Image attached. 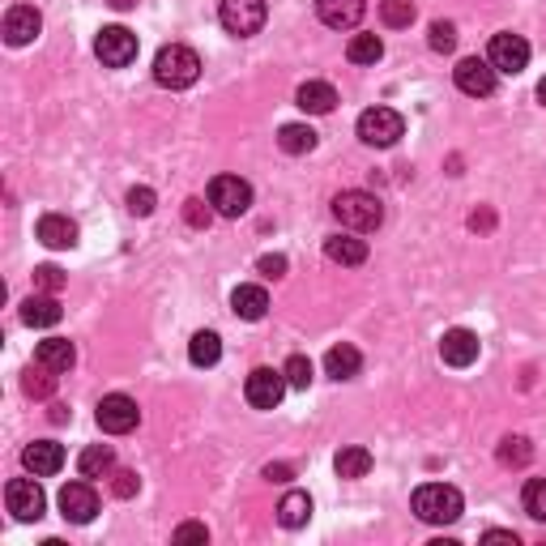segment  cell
<instances>
[{"label": "cell", "instance_id": "cell-1", "mask_svg": "<svg viewBox=\"0 0 546 546\" xmlns=\"http://www.w3.org/2000/svg\"><path fill=\"white\" fill-rule=\"evenodd\" d=\"M201 77V56L184 43H171L154 56V82L167 90H188Z\"/></svg>", "mask_w": 546, "mask_h": 546}, {"label": "cell", "instance_id": "cell-2", "mask_svg": "<svg viewBox=\"0 0 546 546\" xmlns=\"http://www.w3.org/2000/svg\"><path fill=\"white\" fill-rule=\"evenodd\" d=\"M333 218L342 222L346 231L367 235V231H376L384 222V205L372 197V192L350 188V192H342V197H333Z\"/></svg>", "mask_w": 546, "mask_h": 546}, {"label": "cell", "instance_id": "cell-3", "mask_svg": "<svg viewBox=\"0 0 546 546\" xmlns=\"http://www.w3.org/2000/svg\"><path fill=\"white\" fill-rule=\"evenodd\" d=\"M461 491L448 487V483H423L419 491H414V512H419V521L427 525H453L461 517Z\"/></svg>", "mask_w": 546, "mask_h": 546}, {"label": "cell", "instance_id": "cell-4", "mask_svg": "<svg viewBox=\"0 0 546 546\" xmlns=\"http://www.w3.org/2000/svg\"><path fill=\"white\" fill-rule=\"evenodd\" d=\"M401 133H406V120H401L393 107H367L359 116V137L367 141V146H376V150L397 146Z\"/></svg>", "mask_w": 546, "mask_h": 546}, {"label": "cell", "instance_id": "cell-5", "mask_svg": "<svg viewBox=\"0 0 546 546\" xmlns=\"http://www.w3.org/2000/svg\"><path fill=\"white\" fill-rule=\"evenodd\" d=\"M210 205L222 218H239L252 210V184L239 175H214L210 180Z\"/></svg>", "mask_w": 546, "mask_h": 546}, {"label": "cell", "instance_id": "cell-6", "mask_svg": "<svg viewBox=\"0 0 546 546\" xmlns=\"http://www.w3.org/2000/svg\"><path fill=\"white\" fill-rule=\"evenodd\" d=\"M265 0H222V9H218V22L231 30L235 39H252L256 30L265 26Z\"/></svg>", "mask_w": 546, "mask_h": 546}, {"label": "cell", "instance_id": "cell-7", "mask_svg": "<svg viewBox=\"0 0 546 546\" xmlns=\"http://www.w3.org/2000/svg\"><path fill=\"white\" fill-rule=\"evenodd\" d=\"M94 56H99L107 69H124V64L137 60V35L128 26H103L99 39H94Z\"/></svg>", "mask_w": 546, "mask_h": 546}, {"label": "cell", "instance_id": "cell-8", "mask_svg": "<svg viewBox=\"0 0 546 546\" xmlns=\"http://www.w3.org/2000/svg\"><path fill=\"white\" fill-rule=\"evenodd\" d=\"M99 427L107 431V436H128L137 423H141V410H137V401L133 397H124V393H107L99 401Z\"/></svg>", "mask_w": 546, "mask_h": 546}, {"label": "cell", "instance_id": "cell-9", "mask_svg": "<svg viewBox=\"0 0 546 546\" xmlns=\"http://www.w3.org/2000/svg\"><path fill=\"white\" fill-rule=\"evenodd\" d=\"M286 389H291V384H286L282 372H273V367H256V372L248 376V384H244V397H248L252 410H273L286 397Z\"/></svg>", "mask_w": 546, "mask_h": 546}, {"label": "cell", "instance_id": "cell-10", "mask_svg": "<svg viewBox=\"0 0 546 546\" xmlns=\"http://www.w3.org/2000/svg\"><path fill=\"white\" fill-rule=\"evenodd\" d=\"M5 504L18 521H39L43 508H47V495H43V487L35 483V478H13V483L5 487Z\"/></svg>", "mask_w": 546, "mask_h": 546}, {"label": "cell", "instance_id": "cell-11", "mask_svg": "<svg viewBox=\"0 0 546 546\" xmlns=\"http://www.w3.org/2000/svg\"><path fill=\"white\" fill-rule=\"evenodd\" d=\"M487 60H491L495 73H512V77H517L525 64H529V43H525L521 35H512V30H504V35L491 39Z\"/></svg>", "mask_w": 546, "mask_h": 546}, {"label": "cell", "instance_id": "cell-12", "mask_svg": "<svg viewBox=\"0 0 546 546\" xmlns=\"http://www.w3.org/2000/svg\"><path fill=\"white\" fill-rule=\"evenodd\" d=\"M453 77H457V90L461 94H470V99H487V94H495V73L491 69V60H478V56H465L457 69H453Z\"/></svg>", "mask_w": 546, "mask_h": 546}, {"label": "cell", "instance_id": "cell-13", "mask_svg": "<svg viewBox=\"0 0 546 546\" xmlns=\"http://www.w3.org/2000/svg\"><path fill=\"white\" fill-rule=\"evenodd\" d=\"M60 517L73 521V525H90L99 517V491L90 483H69L60 491Z\"/></svg>", "mask_w": 546, "mask_h": 546}, {"label": "cell", "instance_id": "cell-14", "mask_svg": "<svg viewBox=\"0 0 546 546\" xmlns=\"http://www.w3.org/2000/svg\"><path fill=\"white\" fill-rule=\"evenodd\" d=\"M43 30V18H39V9L35 5H13L5 13V43L9 47H26L30 39H35Z\"/></svg>", "mask_w": 546, "mask_h": 546}, {"label": "cell", "instance_id": "cell-15", "mask_svg": "<svg viewBox=\"0 0 546 546\" xmlns=\"http://www.w3.org/2000/svg\"><path fill=\"white\" fill-rule=\"evenodd\" d=\"M22 465L35 478H52V474H60V465H64V448L56 440H35V444H26Z\"/></svg>", "mask_w": 546, "mask_h": 546}, {"label": "cell", "instance_id": "cell-16", "mask_svg": "<svg viewBox=\"0 0 546 546\" xmlns=\"http://www.w3.org/2000/svg\"><path fill=\"white\" fill-rule=\"evenodd\" d=\"M316 13H320V22H325V26H333V30H350V26L363 22L367 0H316Z\"/></svg>", "mask_w": 546, "mask_h": 546}, {"label": "cell", "instance_id": "cell-17", "mask_svg": "<svg viewBox=\"0 0 546 546\" xmlns=\"http://www.w3.org/2000/svg\"><path fill=\"white\" fill-rule=\"evenodd\" d=\"M440 359L448 367H470L478 359V337L470 329H448L440 337Z\"/></svg>", "mask_w": 546, "mask_h": 546}, {"label": "cell", "instance_id": "cell-18", "mask_svg": "<svg viewBox=\"0 0 546 546\" xmlns=\"http://www.w3.org/2000/svg\"><path fill=\"white\" fill-rule=\"evenodd\" d=\"M35 235H39V244H47V248H73L77 244V222L64 218V214H43Z\"/></svg>", "mask_w": 546, "mask_h": 546}, {"label": "cell", "instance_id": "cell-19", "mask_svg": "<svg viewBox=\"0 0 546 546\" xmlns=\"http://www.w3.org/2000/svg\"><path fill=\"white\" fill-rule=\"evenodd\" d=\"M60 316H64V308H60V299L56 295H30L26 303H22V320L30 329H52V325H60Z\"/></svg>", "mask_w": 546, "mask_h": 546}, {"label": "cell", "instance_id": "cell-20", "mask_svg": "<svg viewBox=\"0 0 546 546\" xmlns=\"http://www.w3.org/2000/svg\"><path fill=\"white\" fill-rule=\"evenodd\" d=\"M295 107H303L308 116H329L337 107V90L329 82H303L299 94H295Z\"/></svg>", "mask_w": 546, "mask_h": 546}, {"label": "cell", "instance_id": "cell-21", "mask_svg": "<svg viewBox=\"0 0 546 546\" xmlns=\"http://www.w3.org/2000/svg\"><path fill=\"white\" fill-rule=\"evenodd\" d=\"M73 359H77V350H73L69 337H47V342H39V350H35V363L47 367V372H69Z\"/></svg>", "mask_w": 546, "mask_h": 546}, {"label": "cell", "instance_id": "cell-22", "mask_svg": "<svg viewBox=\"0 0 546 546\" xmlns=\"http://www.w3.org/2000/svg\"><path fill=\"white\" fill-rule=\"evenodd\" d=\"M231 312L239 320H265L269 312V295H265V286H235V295H231Z\"/></svg>", "mask_w": 546, "mask_h": 546}, {"label": "cell", "instance_id": "cell-23", "mask_svg": "<svg viewBox=\"0 0 546 546\" xmlns=\"http://www.w3.org/2000/svg\"><path fill=\"white\" fill-rule=\"evenodd\" d=\"M325 256L333 265H363L367 261V244L359 235H329L325 239Z\"/></svg>", "mask_w": 546, "mask_h": 546}, {"label": "cell", "instance_id": "cell-24", "mask_svg": "<svg viewBox=\"0 0 546 546\" xmlns=\"http://www.w3.org/2000/svg\"><path fill=\"white\" fill-rule=\"evenodd\" d=\"M359 367H363V355L350 342H342V346H333L329 355H325V372L333 376V380H355L359 376Z\"/></svg>", "mask_w": 546, "mask_h": 546}, {"label": "cell", "instance_id": "cell-25", "mask_svg": "<svg viewBox=\"0 0 546 546\" xmlns=\"http://www.w3.org/2000/svg\"><path fill=\"white\" fill-rule=\"evenodd\" d=\"M333 470H337V478H363L367 470H372V453H367L363 444H350L333 457Z\"/></svg>", "mask_w": 546, "mask_h": 546}, {"label": "cell", "instance_id": "cell-26", "mask_svg": "<svg viewBox=\"0 0 546 546\" xmlns=\"http://www.w3.org/2000/svg\"><path fill=\"white\" fill-rule=\"evenodd\" d=\"M77 470H82V478H103L116 470V453H111L107 444H90L82 457H77Z\"/></svg>", "mask_w": 546, "mask_h": 546}, {"label": "cell", "instance_id": "cell-27", "mask_svg": "<svg viewBox=\"0 0 546 546\" xmlns=\"http://www.w3.org/2000/svg\"><path fill=\"white\" fill-rule=\"evenodd\" d=\"M278 146L286 154H312L316 150V133L308 124H282L278 128Z\"/></svg>", "mask_w": 546, "mask_h": 546}, {"label": "cell", "instance_id": "cell-28", "mask_svg": "<svg viewBox=\"0 0 546 546\" xmlns=\"http://www.w3.org/2000/svg\"><path fill=\"white\" fill-rule=\"evenodd\" d=\"M188 359L197 363V367H214V363L222 359V342H218V333L201 329V333L188 342Z\"/></svg>", "mask_w": 546, "mask_h": 546}, {"label": "cell", "instance_id": "cell-29", "mask_svg": "<svg viewBox=\"0 0 546 546\" xmlns=\"http://www.w3.org/2000/svg\"><path fill=\"white\" fill-rule=\"evenodd\" d=\"M308 517H312V500L303 491H291L286 500L278 504V521L286 525V529H299V525H308Z\"/></svg>", "mask_w": 546, "mask_h": 546}, {"label": "cell", "instance_id": "cell-30", "mask_svg": "<svg viewBox=\"0 0 546 546\" xmlns=\"http://www.w3.org/2000/svg\"><path fill=\"white\" fill-rule=\"evenodd\" d=\"M380 56H384V43L376 35H355L346 43V60L350 64H376Z\"/></svg>", "mask_w": 546, "mask_h": 546}, {"label": "cell", "instance_id": "cell-31", "mask_svg": "<svg viewBox=\"0 0 546 546\" xmlns=\"http://www.w3.org/2000/svg\"><path fill=\"white\" fill-rule=\"evenodd\" d=\"M380 18H384V26L401 30V26L414 22V5L410 0H380Z\"/></svg>", "mask_w": 546, "mask_h": 546}, {"label": "cell", "instance_id": "cell-32", "mask_svg": "<svg viewBox=\"0 0 546 546\" xmlns=\"http://www.w3.org/2000/svg\"><path fill=\"white\" fill-rule=\"evenodd\" d=\"M521 500H525V512H529V517H534V521H546V478H529Z\"/></svg>", "mask_w": 546, "mask_h": 546}, {"label": "cell", "instance_id": "cell-33", "mask_svg": "<svg viewBox=\"0 0 546 546\" xmlns=\"http://www.w3.org/2000/svg\"><path fill=\"white\" fill-rule=\"evenodd\" d=\"M529 457H534V444L525 436H508L500 444V465H529Z\"/></svg>", "mask_w": 546, "mask_h": 546}, {"label": "cell", "instance_id": "cell-34", "mask_svg": "<svg viewBox=\"0 0 546 546\" xmlns=\"http://www.w3.org/2000/svg\"><path fill=\"white\" fill-rule=\"evenodd\" d=\"M282 376H286L291 389H308V384H312V359L308 355H291V359H286V367H282Z\"/></svg>", "mask_w": 546, "mask_h": 546}, {"label": "cell", "instance_id": "cell-35", "mask_svg": "<svg viewBox=\"0 0 546 546\" xmlns=\"http://www.w3.org/2000/svg\"><path fill=\"white\" fill-rule=\"evenodd\" d=\"M22 389H26V397H52L56 393V372H47V367H30L26 372V380H22Z\"/></svg>", "mask_w": 546, "mask_h": 546}, {"label": "cell", "instance_id": "cell-36", "mask_svg": "<svg viewBox=\"0 0 546 546\" xmlns=\"http://www.w3.org/2000/svg\"><path fill=\"white\" fill-rule=\"evenodd\" d=\"M431 52H453L457 47V26L453 22H431Z\"/></svg>", "mask_w": 546, "mask_h": 546}, {"label": "cell", "instance_id": "cell-37", "mask_svg": "<svg viewBox=\"0 0 546 546\" xmlns=\"http://www.w3.org/2000/svg\"><path fill=\"white\" fill-rule=\"evenodd\" d=\"M111 491H116L120 500H133V495L141 491V478L133 470H111Z\"/></svg>", "mask_w": 546, "mask_h": 546}, {"label": "cell", "instance_id": "cell-38", "mask_svg": "<svg viewBox=\"0 0 546 546\" xmlns=\"http://www.w3.org/2000/svg\"><path fill=\"white\" fill-rule=\"evenodd\" d=\"M128 210L137 218H150L154 214V188H133L128 192Z\"/></svg>", "mask_w": 546, "mask_h": 546}, {"label": "cell", "instance_id": "cell-39", "mask_svg": "<svg viewBox=\"0 0 546 546\" xmlns=\"http://www.w3.org/2000/svg\"><path fill=\"white\" fill-rule=\"evenodd\" d=\"M184 218H188V227L205 231V227H210V218H214V210H210V205H201L197 197H192V201H184Z\"/></svg>", "mask_w": 546, "mask_h": 546}, {"label": "cell", "instance_id": "cell-40", "mask_svg": "<svg viewBox=\"0 0 546 546\" xmlns=\"http://www.w3.org/2000/svg\"><path fill=\"white\" fill-rule=\"evenodd\" d=\"M35 286H39V291H47V295H56L60 286H64V273L56 265H39L35 269Z\"/></svg>", "mask_w": 546, "mask_h": 546}, {"label": "cell", "instance_id": "cell-41", "mask_svg": "<svg viewBox=\"0 0 546 546\" xmlns=\"http://www.w3.org/2000/svg\"><path fill=\"white\" fill-rule=\"evenodd\" d=\"M256 269H261L265 278H282V273H286V256H278V252H273V256H261V261H256Z\"/></svg>", "mask_w": 546, "mask_h": 546}, {"label": "cell", "instance_id": "cell-42", "mask_svg": "<svg viewBox=\"0 0 546 546\" xmlns=\"http://www.w3.org/2000/svg\"><path fill=\"white\" fill-rule=\"evenodd\" d=\"M175 542H210V529L205 525H180L175 529Z\"/></svg>", "mask_w": 546, "mask_h": 546}, {"label": "cell", "instance_id": "cell-43", "mask_svg": "<svg viewBox=\"0 0 546 546\" xmlns=\"http://www.w3.org/2000/svg\"><path fill=\"white\" fill-rule=\"evenodd\" d=\"M265 478H269V483H291V478H295V470H291V465H265Z\"/></svg>", "mask_w": 546, "mask_h": 546}, {"label": "cell", "instance_id": "cell-44", "mask_svg": "<svg viewBox=\"0 0 546 546\" xmlns=\"http://www.w3.org/2000/svg\"><path fill=\"white\" fill-rule=\"evenodd\" d=\"M483 542H504V546H517V534H512V529H487Z\"/></svg>", "mask_w": 546, "mask_h": 546}, {"label": "cell", "instance_id": "cell-45", "mask_svg": "<svg viewBox=\"0 0 546 546\" xmlns=\"http://www.w3.org/2000/svg\"><path fill=\"white\" fill-rule=\"evenodd\" d=\"M470 227H474V231H478V227L487 231V227H491V214H474V218H470Z\"/></svg>", "mask_w": 546, "mask_h": 546}, {"label": "cell", "instance_id": "cell-46", "mask_svg": "<svg viewBox=\"0 0 546 546\" xmlns=\"http://www.w3.org/2000/svg\"><path fill=\"white\" fill-rule=\"evenodd\" d=\"M107 5H111V9H133L137 0H107Z\"/></svg>", "mask_w": 546, "mask_h": 546}, {"label": "cell", "instance_id": "cell-47", "mask_svg": "<svg viewBox=\"0 0 546 546\" xmlns=\"http://www.w3.org/2000/svg\"><path fill=\"white\" fill-rule=\"evenodd\" d=\"M538 99H542V107H546V77H542V82H538Z\"/></svg>", "mask_w": 546, "mask_h": 546}]
</instances>
